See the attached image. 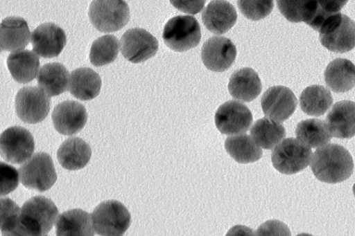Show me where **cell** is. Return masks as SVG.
<instances>
[{
    "label": "cell",
    "mask_w": 355,
    "mask_h": 236,
    "mask_svg": "<svg viewBox=\"0 0 355 236\" xmlns=\"http://www.w3.org/2000/svg\"><path fill=\"white\" fill-rule=\"evenodd\" d=\"M347 1L304 0L302 20L314 30H320L331 15L340 12Z\"/></svg>",
    "instance_id": "27"
},
{
    "label": "cell",
    "mask_w": 355,
    "mask_h": 236,
    "mask_svg": "<svg viewBox=\"0 0 355 236\" xmlns=\"http://www.w3.org/2000/svg\"><path fill=\"white\" fill-rule=\"evenodd\" d=\"M277 6L281 13L291 22L302 21L304 0L277 1Z\"/></svg>",
    "instance_id": "36"
},
{
    "label": "cell",
    "mask_w": 355,
    "mask_h": 236,
    "mask_svg": "<svg viewBox=\"0 0 355 236\" xmlns=\"http://www.w3.org/2000/svg\"><path fill=\"white\" fill-rule=\"evenodd\" d=\"M311 154V148L300 140L288 138L272 149L271 161L274 167L279 172L293 174L308 166Z\"/></svg>",
    "instance_id": "6"
},
{
    "label": "cell",
    "mask_w": 355,
    "mask_h": 236,
    "mask_svg": "<svg viewBox=\"0 0 355 236\" xmlns=\"http://www.w3.org/2000/svg\"><path fill=\"white\" fill-rule=\"evenodd\" d=\"M228 90L234 98L243 102H250L261 93V80L252 69L243 68L231 75Z\"/></svg>",
    "instance_id": "21"
},
{
    "label": "cell",
    "mask_w": 355,
    "mask_h": 236,
    "mask_svg": "<svg viewBox=\"0 0 355 236\" xmlns=\"http://www.w3.org/2000/svg\"><path fill=\"white\" fill-rule=\"evenodd\" d=\"M34 149L32 134L22 127H10L1 135V155L8 162L21 164L31 157Z\"/></svg>",
    "instance_id": "10"
},
{
    "label": "cell",
    "mask_w": 355,
    "mask_h": 236,
    "mask_svg": "<svg viewBox=\"0 0 355 236\" xmlns=\"http://www.w3.org/2000/svg\"><path fill=\"white\" fill-rule=\"evenodd\" d=\"M19 179V172L12 165L1 162V196L13 191Z\"/></svg>",
    "instance_id": "35"
},
{
    "label": "cell",
    "mask_w": 355,
    "mask_h": 236,
    "mask_svg": "<svg viewBox=\"0 0 355 236\" xmlns=\"http://www.w3.org/2000/svg\"><path fill=\"white\" fill-rule=\"evenodd\" d=\"M44 236H48V235H44Z\"/></svg>",
    "instance_id": "42"
},
{
    "label": "cell",
    "mask_w": 355,
    "mask_h": 236,
    "mask_svg": "<svg viewBox=\"0 0 355 236\" xmlns=\"http://www.w3.org/2000/svg\"><path fill=\"white\" fill-rule=\"evenodd\" d=\"M297 105L293 92L284 86H274L265 91L261 105L268 118L277 122L287 120L295 111Z\"/></svg>",
    "instance_id": "13"
},
{
    "label": "cell",
    "mask_w": 355,
    "mask_h": 236,
    "mask_svg": "<svg viewBox=\"0 0 355 236\" xmlns=\"http://www.w3.org/2000/svg\"><path fill=\"white\" fill-rule=\"evenodd\" d=\"M236 57V48L228 38L215 36L208 39L201 50L205 66L212 71L222 72L229 69Z\"/></svg>",
    "instance_id": "14"
},
{
    "label": "cell",
    "mask_w": 355,
    "mask_h": 236,
    "mask_svg": "<svg viewBox=\"0 0 355 236\" xmlns=\"http://www.w3.org/2000/svg\"><path fill=\"white\" fill-rule=\"evenodd\" d=\"M66 42L64 30L51 22L40 24L31 34L33 51L44 58L58 56L65 46Z\"/></svg>",
    "instance_id": "15"
},
{
    "label": "cell",
    "mask_w": 355,
    "mask_h": 236,
    "mask_svg": "<svg viewBox=\"0 0 355 236\" xmlns=\"http://www.w3.org/2000/svg\"><path fill=\"white\" fill-rule=\"evenodd\" d=\"M51 118L58 132L71 136L84 127L87 120V114L82 104L74 100H66L55 107Z\"/></svg>",
    "instance_id": "16"
},
{
    "label": "cell",
    "mask_w": 355,
    "mask_h": 236,
    "mask_svg": "<svg viewBox=\"0 0 355 236\" xmlns=\"http://www.w3.org/2000/svg\"><path fill=\"white\" fill-rule=\"evenodd\" d=\"M7 66L13 79L25 84L32 81L37 75L40 60L33 51L21 50L8 55Z\"/></svg>",
    "instance_id": "26"
},
{
    "label": "cell",
    "mask_w": 355,
    "mask_h": 236,
    "mask_svg": "<svg viewBox=\"0 0 355 236\" xmlns=\"http://www.w3.org/2000/svg\"><path fill=\"white\" fill-rule=\"evenodd\" d=\"M236 19L235 8L227 1H211L202 13L207 29L217 35L227 32L233 27Z\"/></svg>",
    "instance_id": "18"
},
{
    "label": "cell",
    "mask_w": 355,
    "mask_h": 236,
    "mask_svg": "<svg viewBox=\"0 0 355 236\" xmlns=\"http://www.w3.org/2000/svg\"><path fill=\"white\" fill-rule=\"evenodd\" d=\"M353 192H354V197H355V183L353 186Z\"/></svg>",
    "instance_id": "41"
},
{
    "label": "cell",
    "mask_w": 355,
    "mask_h": 236,
    "mask_svg": "<svg viewBox=\"0 0 355 236\" xmlns=\"http://www.w3.org/2000/svg\"><path fill=\"white\" fill-rule=\"evenodd\" d=\"M56 236H94L92 215L76 208L62 212L55 225Z\"/></svg>",
    "instance_id": "19"
},
{
    "label": "cell",
    "mask_w": 355,
    "mask_h": 236,
    "mask_svg": "<svg viewBox=\"0 0 355 236\" xmlns=\"http://www.w3.org/2000/svg\"><path fill=\"white\" fill-rule=\"evenodd\" d=\"M254 236H291L288 227L282 221L270 219L261 224L254 232Z\"/></svg>",
    "instance_id": "37"
},
{
    "label": "cell",
    "mask_w": 355,
    "mask_h": 236,
    "mask_svg": "<svg viewBox=\"0 0 355 236\" xmlns=\"http://www.w3.org/2000/svg\"><path fill=\"white\" fill-rule=\"evenodd\" d=\"M333 98L331 92L321 85L306 87L300 97L302 110L313 116L323 115L331 106Z\"/></svg>",
    "instance_id": "30"
},
{
    "label": "cell",
    "mask_w": 355,
    "mask_h": 236,
    "mask_svg": "<svg viewBox=\"0 0 355 236\" xmlns=\"http://www.w3.org/2000/svg\"><path fill=\"white\" fill-rule=\"evenodd\" d=\"M296 236H313V235H312L311 234H309V233H300V234H298Z\"/></svg>",
    "instance_id": "40"
},
{
    "label": "cell",
    "mask_w": 355,
    "mask_h": 236,
    "mask_svg": "<svg viewBox=\"0 0 355 236\" xmlns=\"http://www.w3.org/2000/svg\"><path fill=\"white\" fill-rule=\"evenodd\" d=\"M69 91L76 98L89 100L96 97L101 90L100 75L87 67L78 68L71 71L69 78Z\"/></svg>",
    "instance_id": "25"
},
{
    "label": "cell",
    "mask_w": 355,
    "mask_h": 236,
    "mask_svg": "<svg viewBox=\"0 0 355 236\" xmlns=\"http://www.w3.org/2000/svg\"><path fill=\"white\" fill-rule=\"evenodd\" d=\"M214 121L220 133L239 135L248 130L252 122V114L244 104L229 100L218 108Z\"/></svg>",
    "instance_id": "12"
},
{
    "label": "cell",
    "mask_w": 355,
    "mask_h": 236,
    "mask_svg": "<svg viewBox=\"0 0 355 236\" xmlns=\"http://www.w3.org/2000/svg\"><path fill=\"white\" fill-rule=\"evenodd\" d=\"M331 136L349 138L355 136V102L341 100L334 105L325 118Z\"/></svg>",
    "instance_id": "17"
},
{
    "label": "cell",
    "mask_w": 355,
    "mask_h": 236,
    "mask_svg": "<svg viewBox=\"0 0 355 236\" xmlns=\"http://www.w3.org/2000/svg\"><path fill=\"white\" fill-rule=\"evenodd\" d=\"M89 17L93 26L103 33L121 29L129 21L130 8L125 1H93L89 9Z\"/></svg>",
    "instance_id": "8"
},
{
    "label": "cell",
    "mask_w": 355,
    "mask_h": 236,
    "mask_svg": "<svg viewBox=\"0 0 355 236\" xmlns=\"http://www.w3.org/2000/svg\"><path fill=\"white\" fill-rule=\"evenodd\" d=\"M91 156L90 146L78 137H71L65 140L57 152L60 164L69 170L83 168L89 161Z\"/></svg>",
    "instance_id": "22"
},
{
    "label": "cell",
    "mask_w": 355,
    "mask_h": 236,
    "mask_svg": "<svg viewBox=\"0 0 355 236\" xmlns=\"http://www.w3.org/2000/svg\"><path fill=\"white\" fill-rule=\"evenodd\" d=\"M58 215V210L51 199L35 196L24 203L19 218L28 236H44L51 230Z\"/></svg>",
    "instance_id": "2"
},
{
    "label": "cell",
    "mask_w": 355,
    "mask_h": 236,
    "mask_svg": "<svg viewBox=\"0 0 355 236\" xmlns=\"http://www.w3.org/2000/svg\"><path fill=\"white\" fill-rule=\"evenodd\" d=\"M238 7L241 12L248 19L257 21L267 17L273 8V1H238Z\"/></svg>",
    "instance_id": "34"
},
{
    "label": "cell",
    "mask_w": 355,
    "mask_h": 236,
    "mask_svg": "<svg viewBox=\"0 0 355 236\" xmlns=\"http://www.w3.org/2000/svg\"><path fill=\"white\" fill-rule=\"evenodd\" d=\"M327 86L336 93H344L355 86V65L349 60L337 58L324 71Z\"/></svg>",
    "instance_id": "23"
},
{
    "label": "cell",
    "mask_w": 355,
    "mask_h": 236,
    "mask_svg": "<svg viewBox=\"0 0 355 236\" xmlns=\"http://www.w3.org/2000/svg\"><path fill=\"white\" fill-rule=\"evenodd\" d=\"M93 226L101 236H119L129 228L131 216L121 202L108 200L98 204L92 214Z\"/></svg>",
    "instance_id": "4"
},
{
    "label": "cell",
    "mask_w": 355,
    "mask_h": 236,
    "mask_svg": "<svg viewBox=\"0 0 355 236\" xmlns=\"http://www.w3.org/2000/svg\"><path fill=\"white\" fill-rule=\"evenodd\" d=\"M120 43L123 56L135 64L143 62L154 56L159 46L157 39L141 28L126 30L122 35Z\"/></svg>",
    "instance_id": "11"
},
{
    "label": "cell",
    "mask_w": 355,
    "mask_h": 236,
    "mask_svg": "<svg viewBox=\"0 0 355 236\" xmlns=\"http://www.w3.org/2000/svg\"><path fill=\"white\" fill-rule=\"evenodd\" d=\"M225 148L230 156L240 163H254L262 156L261 149L251 136L245 134L227 137Z\"/></svg>",
    "instance_id": "28"
},
{
    "label": "cell",
    "mask_w": 355,
    "mask_h": 236,
    "mask_svg": "<svg viewBox=\"0 0 355 236\" xmlns=\"http://www.w3.org/2000/svg\"><path fill=\"white\" fill-rule=\"evenodd\" d=\"M1 236H28L20 221L19 206L9 198L1 199Z\"/></svg>",
    "instance_id": "33"
},
{
    "label": "cell",
    "mask_w": 355,
    "mask_h": 236,
    "mask_svg": "<svg viewBox=\"0 0 355 236\" xmlns=\"http://www.w3.org/2000/svg\"><path fill=\"white\" fill-rule=\"evenodd\" d=\"M18 172L19 180L24 187L41 192L50 189L57 180L53 160L45 152L33 154Z\"/></svg>",
    "instance_id": "7"
},
{
    "label": "cell",
    "mask_w": 355,
    "mask_h": 236,
    "mask_svg": "<svg viewBox=\"0 0 355 236\" xmlns=\"http://www.w3.org/2000/svg\"><path fill=\"white\" fill-rule=\"evenodd\" d=\"M311 168L318 180L328 183H337L352 175L354 162L346 148L331 143L315 151L311 158Z\"/></svg>",
    "instance_id": "1"
},
{
    "label": "cell",
    "mask_w": 355,
    "mask_h": 236,
    "mask_svg": "<svg viewBox=\"0 0 355 236\" xmlns=\"http://www.w3.org/2000/svg\"><path fill=\"white\" fill-rule=\"evenodd\" d=\"M323 46L335 53H345L355 47V21L338 12L329 17L319 30Z\"/></svg>",
    "instance_id": "3"
},
{
    "label": "cell",
    "mask_w": 355,
    "mask_h": 236,
    "mask_svg": "<svg viewBox=\"0 0 355 236\" xmlns=\"http://www.w3.org/2000/svg\"><path fill=\"white\" fill-rule=\"evenodd\" d=\"M70 75L65 66L59 62L43 65L37 75L40 88L49 96L64 93L69 87Z\"/></svg>",
    "instance_id": "24"
},
{
    "label": "cell",
    "mask_w": 355,
    "mask_h": 236,
    "mask_svg": "<svg viewBox=\"0 0 355 236\" xmlns=\"http://www.w3.org/2000/svg\"><path fill=\"white\" fill-rule=\"evenodd\" d=\"M225 236H254V232L248 226L236 225L227 231Z\"/></svg>",
    "instance_id": "39"
},
{
    "label": "cell",
    "mask_w": 355,
    "mask_h": 236,
    "mask_svg": "<svg viewBox=\"0 0 355 236\" xmlns=\"http://www.w3.org/2000/svg\"><path fill=\"white\" fill-rule=\"evenodd\" d=\"M171 3L180 11L196 14L202 9L205 1H171Z\"/></svg>",
    "instance_id": "38"
},
{
    "label": "cell",
    "mask_w": 355,
    "mask_h": 236,
    "mask_svg": "<svg viewBox=\"0 0 355 236\" xmlns=\"http://www.w3.org/2000/svg\"><path fill=\"white\" fill-rule=\"evenodd\" d=\"M119 48V42L114 35H103L94 40L92 44L90 62L95 66L108 64L116 58Z\"/></svg>",
    "instance_id": "32"
},
{
    "label": "cell",
    "mask_w": 355,
    "mask_h": 236,
    "mask_svg": "<svg viewBox=\"0 0 355 236\" xmlns=\"http://www.w3.org/2000/svg\"><path fill=\"white\" fill-rule=\"evenodd\" d=\"M119 236H121V235H119Z\"/></svg>",
    "instance_id": "43"
},
{
    "label": "cell",
    "mask_w": 355,
    "mask_h": 236,
    "mask_svg": "<svg viewBox=\"0 0 355 236\" xmlns=\"http://www.w3.org/2000/svg\"><path fill=\"white\" fill-rule=\"evenodd\" d=\"M30 30L28 24L20 17H8L1 23V51H17L29 43Z\"/></svg>",
    "instance_id": "20"
},
{
    "label": "cell",
    "mask_w": 355,
    "mask_h": 236,
    "mask_svg": "<svg viewBox=\"0 0 355 236\" xmlns=\"http://www.w3.org/2000/svg\"><path fill=\"white\" fill-rule=\"evenodd\" d=\"M250 134L256 144L263 149L275 147L286 136L284 127L268 118L257 120L250 129Z\"/></svg>",
    "instance_id": "29"
},
{
    "label": "cell",
    "mask_w": 355,
    "mask_h": 236,
    "mask_svg": "<svg viewBox=\"0 0 355 236\" xmlns=\"http://www.w3.org/2000/svg\"><path fill=\"white\" fill-rule=\"evenodd\" d=\"M162 37L166 45L173 51H186L199 44L201 39L200 26L195 17L178 15L167 21Z\"/></svg>",
    "instance_id": "5"
},
{
    "label": "cell",
    "mask_w": 355,
    "mask_h": 236,
    "mask_svg": "<svg viewBox=\"0 0 355 236\" xmlns=\"http://www.w3.org/2000/svg\"><path fill=\"white\" fill-rule=\"evenodd\" d=\"M51 99L40 88L24 87L19 90L15 97V109L17 116L24 122L36 124L48 116Z\"/></svg>",
    "instance_id": "9"
},
{
    "label": "cell",
    "mask_w": 355,
    "mask_h": 236,
    "mask_svg": "<svg viewBox=\"0 0 355 236\" xmlns=\"http://www.w3.org/2000/svg\"><path fill=\"white\" fill-rule=\"evenodd\" d=\"M297 138L310 148L321 147L331 139L325 122L311 118L300 122L295 129Z\"/></svg>",
    "instance_id": "31"
}]
</instances>
